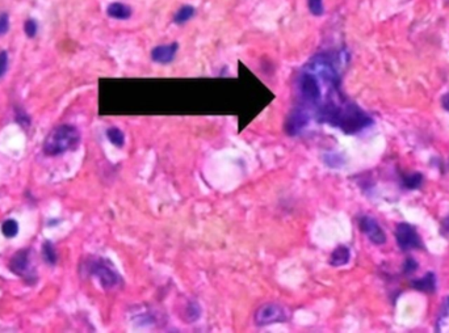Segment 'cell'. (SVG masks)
Segmentation results:
<instances>
[{
  "label": "cell",
  "mask_w": 449,
  "mask_h": 333,
  "mask_svg": "<svg viewBox=\"0 0 449 333\" xmlns=\"http://www.w3.org/2000/svg\"><path fill=\"white\" fill-rule=\"evenodd\" d=\"M80 134L71 125H61L53 129L43 142V152L47 156H57L78 147Z\"/></svg>",
  "instance_id": "cell-1"
},
{
  "label": "cell",
  "mask_w": 449,
  "mask_h": 333,
  "mask_svg": "<svg viewBox=\"0 0 449 333\" xmlns=\"http://www.w3.org/2000/svg\"><path fill=\"white\" fill-rule=\"evenodd\" d=\"M87 274L95 277L103 288L107 290L118 288L121 285V275L113 268V265L105 258H89L84 265Z\"/></svg>",
  "instance_id": "cell-2"
},
{
  "label": "cell",
  "mask_w": 449,
  "mask_h": 333,
  "mask_svg": "<svg viewBox=\"0 0 449 333\" xmlns=\"http://www.w3.org/2000/svg\"><path fill=\"white\" fill-rule=\"evenodd\" d=\"M286 310L280 304L266 303L255 312V324L258 327H267L271 324L284 323L289 319Z\"/></svg>",
  "instance_id": "cell-3"
},
{
  "label": "cell",
  "mask_w": 449,
  "mask_h": 333,
  "mask_svg": "<svg viewBox=\"0 0 449 333\" xmlns=\"http://www.w3.org/2000/svg\"><path fill=\"white\" fill-rule=\"evenodd\" d=\"M395 240L401 251L409 252L423 248V242L418 235L417 230L409 223H400L395 227Z\"/></svg>",
  "instance_id": "cell-4"
},
{
  "label": "cell",
  "mask_w": 449,
  "mask_h": 333,
  "mask_svg": "<svg viewBox=\"0 0 449 333\" xmlns=\"http://www.w3.org/2000/svg\"><path fill=\"white\" fill-rule=\"evenodd\" d=\"M310 124V115L305 108H297L288 115L285 120V131L290 137L301 134Z\"/></svg>",
  "instance_id": "cell-5"
},
{
  "label": "cell",
  "mask_w": 449,
  "mask_h": 333,
  "mask_svg": "<svg viewBox=\"0 0 449 333\" xmlns=\"http://www.w3.org/2000/svg\"><path fill=\"white\" fill-rule=\"evenodd\" d=\"M359 227L360 231L367 236L374 245H382L386 243V235L384 230L374 218L369 215H363L359 219Z\"/></svg>",
  "instance_id": "cell-6"
},
{
  "label": "cell",
  "mask_w": 449,
  "mask_h": 333,
  "mask_svg": "<svg viewBox=\"0 0 449 333\" xmlns=\"http://www.w3.org/2000/svg\"><path fill=\"white\" fill-rule=\"evenodd\" d=\"M177 49H179V45L176 42L168 43V45H159L151 51V59L159 65H168L176 57Z\"/></svg>",
  "instance_id": "cell-7"
},
{
  "label": "cell",
  "mask_w": 449,
  "mask_h": 333,
  "mask_svg": "<svg viewBox=\"0 0 449 333\" xmlns=\"http://www.w3.org/2000/svg\"><path fill=\"white\" fill-rule=\"evenodd\" d=\"M29 268V251L21 249L11 258L10 269L16 275H24Z\"/></svg>",
  "instance_id": "cell-8"
},
{
  "label": "cell",
  "mask_w": 449,
  "mask_h": 333,
  "mask_svg": "<svg viewBox=\"0 0 449 333\" xmlns=\"http://www.w3.org/2000/svg\"><path fill=\"white\" fill-rule=\"evenodd\" d=\"M436 275L432 271L426 273L423 277L415 278V280L411 281V288L418 291H422V293H430V294L436 291Z\"/></svg>",
  "instance_id": "cell-9"
},
{
  "label": "cell",
  "mask_w": 449,
  "mask_h": 333,
  "mask_svg": "<svg viewBox=\"0 0 449 333\" xmlns=\"http://www.w3.org/2000/svg\"><path fill=\"white\" fill-rule=\"evenodd\" d=\"M351 260V251L345 245H339L332 251L331 257H330V265L338 268V266H344Z\"/></svg>",
  "instance_id": "cell-10"
},
{
  "label": "cell",
  "mask_w": 449,
  "mask_h": 333,
  "mask_svg": "<svg viewBox=\"0 0 449 333\" xmlns=\"http://www.w3.org/2000/svg\"><path fill=\"white\" fill-rule=\"evenodd\" d=\"M108 16L117 20H126L131 16V8L124 3H112L107 8Z\"/></svg>",
  "instance_id": "cell-11"
},
{
  "label": "cell",
  "mask_w": 449,
  "mask_h": 333,
  "mask_svg": "<svg viewBox=\"0 0 449 333\" xmlns=\"http://www.w3.org/2000/svg\"><path fill=\"white\" fill-rule=\"evenodd\" d=\"M423 184V175L422 173L414 172L410 175H405L402 177V185H404L405 189L409 190H415L419 189L420 186Z\"/></svg>",
  "instance_id": "cell-12"
},
{
  "label": "cell",
  "mask_w": 449,
  "mask_h": 333,
  "mask_svg": "<svg viewBox=\"0 0 449 333\" xmlns=\"http://www.w3.org/2000/svg\"><path fill=\"white\" fill-rule=\"evenodd\" d=\"M107 138L109 139L112 144H115L116 147L121 148L125 144V134L122 133L121 129L118 128H109L107 130Z\"/></svg>",
  "instance_id": "cell-13"
},
{
  "label": "cell",
  "mask_w": 449,
  "mask_h": 333,
  "mask_svg": "<svg viewBox=\"0 0 449 333\" xmlns=\"http://www.w3.org/2000/svg\"><path fill=\"white\" fill-rule=\"evenodd\" d=\"M42 256L45 258V261L50 265H56L58 261V255H57V251L54 248L53 243L46 242L42 247Z\"/></svg>",
  "instance_id": "cell-14"
},
{
  "label": "cell",
  "mask_w": 449,
  "mask_h": 333,
  "mask_svg": "<svg viewBox=\"0 0 449 333\" xmlns=\"http://www.w3.org/2000/svg\"><path fill=\"white\" fill-rule=\"evenodd\" d=\"M193 16H194L193 7L185 6V7H183V8H180V10H179V12L175 15L174 21L176 24H184V23H187V21H189V20L192 19Z\"/></svg>",
  "instance_id": "cell-15"
},
{
  "label": "cell",
  "mask_w": 449,
  "mask_h": 333,
  "mask_svg": "<svg viewBox=\"0 0 449 333\" xmlns=\"http://www.w3.org/2000/svg\"><path fill=\"white\" fill-rule=\"evenodd\" d=\"M2 232L6 238H15L19 234V223L15 219H8L2 225Z\"/></svg>",
  "instance_id": "cell-16"
},
{
  "label": "cell",
  "mask_w": 449,
  "mask_h": 333,
  "mask_svg": "<svg viewBox=\"0 0 449 333\" xmlns=\"http://www.w3.org/2000/svg\"><path fill=\"white\" fill-rule=\"evenodd\" d=\"M309 10L310 12L314 15V16H321L325 12V8H323V0H309Z\"/></svg>",
  "instance_id": "cell-17"
},
{
  "label": "cell",
  "mask_w": 449,
  "mask_h": 333,
  "mask_svg": "<svg viewBox=\"0 0 449 333\" xmlns=\"http://www.w3.org/2000/svg\"><path fill=\"white\" fill-rule=\"evenodd\" d=\"M187 311H188L187 316L190 317L189 319L190 321H196L201 315V308H200V306L196 303V302H190V303L188 304Z\"/></svg>",
  "instance_id": "cell-18"
},
{
  "label": "cell",
  "mask_w": 449,
  "mask_h": 333,
  "mask_svg": "<svg viewBox=\"0 0 449 333\" xmlns=\"http://www.w3.org/2000/svg\"><path fill=\"white\" fill-rule=\"evenodd\" d=\"M417 270H418V262L415 261V258H413V257L407 258L404 264L405 274H413V273H415Z\"/></svg>",
  "instance_id": "cell-19"
},
{
  "label": "cell",
  "mask_w": 449,
  "mask_h": 333,
  "mask_svg": "<svg viewBox=\"0 0 449 333\" xmlns=\"http://www.w3.org/2000/svg\"><path fill=\"white\" fill-rule=\"evenodd\" d=\"M24 30H25L26 36L30 37V38L36 36V33H37L36 21H34V20H28V21L25 23V25H24Z\"/></svg>",
  "instance_id": "cell-20"
},
{
  "label": "cell",
  "mask_w": 449,
  "mask_h": 333,
  "mask_svg": "<svg viewBox=\"0 0 449 333\" xmlns=\"http://www.w3.org/2000/svg\"><path fill=\"white\" fill-rule=\"evenodd\" d=\"M8 69V54L7 51H0V78H3Z\"/></svg>",
  "instance_id": "cell-21"
},
{
  "label": "cell",
  "mask_w": 449,
  "mask_h": 333,
  "mask_svg": "<svg viewBox=\"0 0 449 333\" xmlns=\"http://www.w3.org/2000/svg\"><path fill=\"white\" fill-rule=\"evenodd\" d=\"M8 28H10V20H8V15L3 13L0 16V34H6L8 32Z\"/></svg>",
  "instance_id": "cell-22"
},
{
  "label": "cell",
  "mask_w": 449,
  "mask_h": 333,
  "mask_svg": "<svg viewBox=\"0 0 449 333\" xmlns=\"http://www.w3.org/2000/svg\"><path fill=\"white\" fill-rule=\"evenodd\" d=\"M448 312H449V297H446L445 301H444V306L441 307V314H440L439 319H437V324L443 320V319H445V316L448 315Z\"/></svg>",
  "instance_id": "cell-23"
},
{
  "label": "cell",
  "mask_w": 449,
  "mask_h": 333,
  "mask_svg": "<svg viewBox=\"0 0 449 333\" xmlns=\"http://www.w3.org/2000/svg\"><path fill=\"white\" fill-rule=\"evenodd\" d=\"M441 234L444 236H449V215L444 218L441 222Z\"/></svg>",
  "instance_id": "cell-24"
},
{
  "label": "cell",
  "mask_w": 449,
  "mask_h": 333,
  "mask_svg": "<svg viewBox=\"0 0 449 333\" xmlns=\"http://www.w3.org/2000/svg\"><path fill=\"white\" fill-rule=\"evenodd\" d=\"M441 105H443V108L449 113V92L441 97Z\"/></svg>",
  "instance_id": "cell-25"
}]
</instances>
